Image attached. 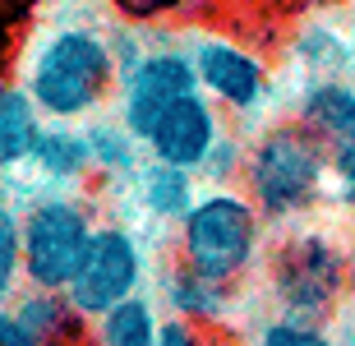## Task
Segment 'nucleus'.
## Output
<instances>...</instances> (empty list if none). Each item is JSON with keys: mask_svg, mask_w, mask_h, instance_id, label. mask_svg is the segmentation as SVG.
I'll list each match as a JSON object with an SVG mask.
<instances>
[{"mask_svg": "<svg viewBox=\"0 0 355 346\" xmlns=\"http://www.w3.org/2000/svg\"><path fill=\"white\" fill-rule=\"evenodd\" d=\"M268 295L282 319L328 323L351 300V250L323 231H291L268 254Z\"/></svg>", "mask_w": 355, "mask_h": 346, "instance_id": "obj_4", "label": "nucleus"}, {"mask_svg": "<svg viewBox=\"0 0 355 346\" xmlns=\"http://www.w3.org/2000/svg\"><path fill=\"white\" fill-rule=\"evenodd\" d=\"M332 194H337V203L355 217V148L332 153Z\"/></svg>", "mask_w": 355, "mask_h": 346, "instance_id": "obj_22", "label": "nucleus"}, {"mask_svg": "<svg viewBox=\"0 0 355 346\" xmlns=\"http://www.w3.org/2000/svg\"><path fill=\"white\" fill-rule=\"evenodd\" d=\"M24 286V213L0 199V305H14Z\"/></svg>", "mask_w": 355, "mask_h": 346, "instance_id": "obj_18", "label": "nucleus"}, {"mask_svg": "<svg viewBox=\"0 0 355 346\" xmlns=\"http://www.w3.org/2000/svg\"><path fill=\"white\" fill-rule=\"evenodd\" d=\"M120 55V93H116V116L125 120V130L144 144L153 125H157L175 102H184L198 88V69L189 46H134L130 33H111Z\"/></svg>", "mask_w": 355, "mask_h": 346, "instance_id": "obj_6", "label": "nucleus"}, {"mask_svg": "<svg viewBox=\"0 0 355 346\" xmlns=\"http://www.w3.org/2000/svg\"><path fill=\"white\" fill-rule=\"evenodd\" d=\"M0 346H37L33 337H28V328L19 323L14 305H0Z\"/></svg>", "mask_w": 355, "mask_h": 346, "instance_id": "obj_24", "label": "nucleus"}, {"mask_svg": "<svg viewBox=\"0 0 355 346\" xmlns=\"http://www.w3.org/2000/svg\"><path fill=\"white\" fill-rule=\"evenodd\" d=\"M254 342L259 346H342V337L332 333L328 323H300V319H282V314H272V319L259 328Z\"/></svg>", "mask_w": 355, "mask_h": 346, "instance_id": "obj_19", "label": "nucleus"}, {"mask_svg": "<svg viewBox=\"0 0 355 346\" xmlns=\"http://www.w3.org/2000/svg\"><path fill=\"white\" fill-rule=\"evenodd\" d=\"M88 148H92V171L106 180H134V171L148 162V148L125 130L120 116H92L88 125Z\"/></svg>", "mask_w": 355, "mask_h": 346, "instance_id": "obj_17", "label": "nucleus"}, {"mask_svg": "<svg viewBox=\"0 0 355 346\" xmlns=\"http://www.w3.org/2000/svg\"><path fill=\"white\" fill-rule=\"evenodd\" d=\"M46 185H83L92 171V148H88V130L83 125H60L46 120V130L37 139V153L28 162Z\"/></svg>", "mask_w": 355, "mask_h": 346, "instance_id": "obj_14", "label": "nucleus"}, {"mask_svg": "<svg viewBox=\"0 0 355 346\" xmlns=\"http://www.w3.org/2000/svg\"><path fill=\"white\" fill-rule=\"evenodd\" d=\"M130 24H162V19H171V14H184L194 10L198 0H111Z\"/></svg>", "mask_w": 355, "mask_h": 346, "instance_id": "obj_21", "label": "nucleus"}, {"mask_svg": "<svg viewBox=\"0 0 355 346\" xmlns=\"http://www.w3.org/2000/svg\"><path fill=\"white\" fill-rule=\"evenodd\" d=\"M245 157H250V144L236 139V134H226L222 144L212 148V157L203 162L198 180H208V189H240V180H245Z\"/></svg>", "mask_w": 355, "mask_h": 346, "instance_id": "obj_20", "label": "nucleus"}, {"mask_svg": "<svg viewBox=\"0 0 355 346\" xmlns=\"http://www.w3.org/2000/svg\"><path fill=\"white\" fill-rule=\"evenodd\" d=\"M162 309L157 295H134L125 305L106 309L102 319H92V346H157L162 342Z\"/></svg>", "mask_w": 355, "mask_h": 346, "instance_id": "obj_16", "label": "nucleus"}, {"mask_svg": "<svg viewBox=\"0 0 355 346\" xmlns=\"http://www.w3.org/2000/svg\"><path fill=\"white\" fill-rule=\"evenodd\" d=\"M46 116L33 107V97L19 83H0V175L33 162Z\"/></svg>", "mask_w": 355, "mask_h": 346, "instance_id": "obj_15", "label": "nucleus"}, {"mask_svg": "<svg viewBox=\"0 0 355 346\" xmlns=\"http://www.w3.org/2000/svg\"><path fill=\"white\" fill-rule=\"evenodd\" d=\"M295 120L314 134L328 153L355 148V83L337 79H309L300 102H295Z\"/></svg>", "mask_w": 355, "mask_h": 346, "instance_id": "obj_11", "label": "nucleus"}, {"mask_svg": "<svg viewBox=\"0 0 355 346\" xmlns=\"http://www.w3.org/2000/svg\"><path fill=\"white\" fill-rule=\"evenodd\" d=\"M332 185V153L300 120H277L250 139L240 189L263 213V222H295L314 208Z\"/></svg>", "mask_w": 355, "mask_h": 346, "instance_id": "obj_2", "label": "nucleus"}, {"mask_svg": "<svg viewBox=\"0 0 355 346\" xmlns=\"http://www.w3.org/2000/svg\"><path fill=\"white\" fill-rule=\"evenodd\" d=\"M189 55H194L198 69V88L203 97H212L222 111L231 116H254L268 97V65L263 55H254L250 46H240L231 37H194L189 42Z\"/></svg>", "mask_w": 355, "mask_h": 346, "instance_id": "obj_8", "label": "nucleus"}, {"mask_svg": "<svg viewBox=\"0 0 355 346\" xmlns=\"http://www.w3.org/2000/svg\"><path fill=\"white\" fill-rule=\"evenodd\" d=\"M14 314H19V323L28 328V337L37 346H79L92 333V323L69 305L65 291H33V286H24L19 300H14Z\"/></svg>", "mask_w": 355, "mask_h": 346, "instance_id": "obj_13", "label": "nucleus"}, {"mask_svg": "<svg viewBox=\"0 0 355 346\" xmlns=\"http://www.w3.org/2000/svg\"><path fill=\"white\" fill-rule=\"evenodd\" d=\"M226 120L222 107L203 93H189L184 102H175L166 116L153 125V134L144 139L148 157L166 162V166H180V171H203V162L212 157V148L226 139Z\"/></svg>", "mask_w": 355, "mask_h": 346, "instance_id": "obj_9", "label": "nucleus"}, {"mask_svg": "<svg viewBox=\"0 0 355 346\" xmlns=\"http://www.w3.org/2000/svg\"><path fill=\"white\" fill-rule=\"evenodd\" d=\"M97 227L92 203L74 189L33 199L24 208V282L33 291H69Z\"/></svg>", "mask_w": 355, "mask_h": 346, "instance_id": "obj_5", "label": "nucleus"}, {"mask_svg": "<svg viewBox=\"0 0 355 346\" xmlns=\"http://www.w3.org/2000/svg\"><path fill=\"white\" fill-rule=\"evenodd\" d=\"M33 107L46 120L79 125L120 93V55L116 37L97 24H65L28 51L24 79H19Z\"/></svg>", "mask_w": 355, "mask_h": 346, "instance_id": "obj_1", "label": "nucleus"}, {"mask_svg": "<svg viewBox=\"0 0 355 346\" xmlns=\"http://www.w3.org/2000/svg\"><path fill=\"white\" fill-rule=\"evenodd\" d=\"M157 346H212V333H208V328H198V323L166 319V323H162V342Z\"/></svg>", "mask_w": 355, "mask_h": 346, "instance_id": "obj_23", "label": "nucleus"}, {"mask_svg": "<svg viewBox=\"0 0 355 346\" xmlns=\"http://www.w3.org/2000/svg\"><path fill=\"white\" fill-rule=\"evenodd\" d=\"M351 300H355V245H351Z\"/></svg>", "mask_w": 355, "mask_h": 346, "instance_id": "obj_26", "label": "nucleus"}, {"mask_svg": "<svg viewBox=\"0 0 355 346\" xmlns=\"http://www.w3.org/2000/svg\"><path fill=\"white\" fill-rule=\"evenodd\" d=\"M157 305L166 309V319H184L198 323V328H222L236 309V286H222V282L194 273L189 263L171 259V263L157 273Z\"/></svg>", "mask_w": 355, "mask_h": 346, "instance_id": "obj_10", "label": "nucleus"}, {"mask_svg": "<svg viewBox=\"0 0 355 346\" xmlns=\"http://www.w3.org/2000/svg\"><path fill=\"white\" fill-rule=\"evenodd\" d=\"M130 194H134V208L148 213L153 222H162V227H180L184 217L194 213V203L203 199L194 171H180V166H166V162H153V157L134 171Z\"/></svg>", "mask_w": 355, "mask_h": 346, "instance_id": "obj_12", "label": "nucleus"}, {"mask_svg": "<svg viewBox=\"0 0 355 346\" xmlns=\"http://www.w3.org/2000/svg\"><path fill=\"white\" fill-rule=\"evenodd\" d=\"M144 282H148L144 240L130 227H120V222H102L65 295H69V305L92 323V319H102L106 309L144 295Z\"/></svg>", "mask_w": 355, "mask_h": 346, "instance_id": "obj_7", "label": "nucleus"}, {"mask_svg": "<svg viewBox=\"0 0 355 346\" xmlns=\"http://www.w3.org/2000/svg\"><path fill=\"white\" fill-rule=\"evenodd\" d=\"M342 346H355V300H346V309H342Z\"/></svg>", "mask_w": 355, "mask_h": 346, "instance_id": "obj_25", "label": "nucleus"}, {"mask_svg": "<svg viewBox=\"0 0 355 346\" xmlns=\"http://www.w3.org/2000/svg\"><path fill=\"white\" fill-rule=\"evenodd\" d=\"M263 245L268 222L245 189H203L194 213L175 227V259L222 286H236L259 263H268Z\"/></svg>", "mask_w": 355, "mask_h": 346, "instance_id": "obj_3", "label": "nucleus"}]
</instances>
